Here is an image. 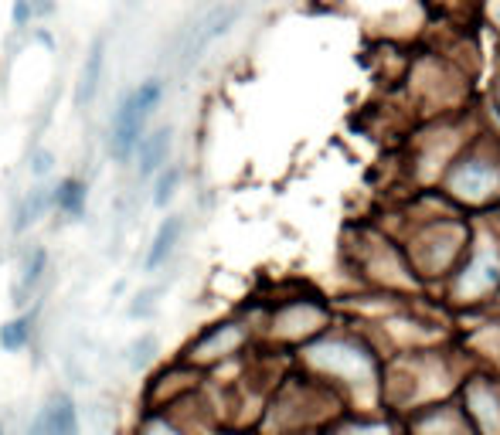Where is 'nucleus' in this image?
Here are the masks:
<instances>
[{
	"label": "nucleus",
	"mask_w": 500,
	"mask_h": 435,
	"mask_svg": "<svg viewBox=\"0 0 500 435\" xmlns=\"http://www.w3.org/2000/svg\"><path fill=\"white\" fill-rule=\"evenodd\" d=\"M160 95H164L160 78H147V82H140V85L119 102V109H116V116H112V123H110V154H112V160L126 163L129 156L137 154V143H140V136H143V126H147V119H150V112L156 109Z\"/></svg>",
	"instance_id": "obj_1"
},
{
	"label": "nucleus",
	"mask_w": 500,
	"mask_h": 435,
	"mask_svg": "<svg viewBox=\"0 0 500 435\" xmlns=\"http://www.w3.org/2000/svg\"><path fill=\"white\" fill-rule=\"evenodd\" d=\"M310 360L317 367H324V371L337 374V377H347V381H368L371 374H375V364L371 358L354 347V343L347 340H324V343H313L310 347Z\"/></svg>",
	"instance_id": "obj_2"
},
{
	"label": "nucleus",
	"mask_w": 500,
	"mask_h": 435,
	"mask_svg": "<svg viewBox=\"0 0 500 435\" xmlns=\"http://www.w3.org/2000/svg\"><path fill=\"white\" fill-rule=\"evenodd\" d=\"M497 181H500V171L490 160H480V156L463 160V163L450 173V187H453L459 198H467V201H486V198L494 194Z\"/></svg>",
	"instance_id": "obj_3"
},
{
	"label": "nucleus",
	"mask_w": 500,
	"mask_h": 435,
	"mask_svg": "<svg viewBox=\"0 0 500 435\" xmlns=\"http://www.w3.org/2000/svg\"><path fill=\"white\" fill-rule=\"evenodd\" d=\"M500 282V255L494 249H484L473 262L459 272V279H456V293L459 296H480L486 293L490 286H497Z\"/></svg>",
	"instance_id": "obj_4"
},
{
	"label": "nucleus",
	"mask_w": 500,
	"mask_h": 435,
	"mask_svg": "<svg viewBox=\"0 0 500 435\" xmlns=\"http://www.w3.org/2000/svg\"><path fill=\"white\" fill-rule=\"evenodd\" d=\"M106 34H99L92 41V48L85 51V62H82V72H78V85H75V106H89L99 92V82H102V68H106Z\"/></svg>",
	"instance_id": "obj_5"
},
{
	"label": "nucleus",
	"mask_w": 500,
	"mask_h": 435,
	"mask_svg": "<svg viewBox=\"0 0 500 435\" xmlns=\"http://www.w3.org/2000/svg\"><path fill=\"white\" fill-rule=\"evenodd\" d=\"M140 154V177H150L160 167H167V154H171V129H156L150 136H140L137 143Z\"/></svg>",
	"instance_id": "obj_6"
},
{
	"label": "nucleus",
	"mask_w": 500,
	"mask_h": 435,
	"mask_svg": "<svg viewBox=\"0 0 500 435\" xmlns=\"http://www.w3.org/2000/svg\"><path fill=\"white\" fill-rule=\"evenodd\" d=\"M245 337V330L238 323H221L215 326L211 333H204L198 347H194V358H218V354H228L232 347H238Z\"/></svg>",
	"instance_id": "obj_7"
},
{
	"label": "nucleus",
	"mask_w": 500,
	"mask_h": 435,
	"mask_svg": "<svg viewBox=\"0 0 500 435\" xmlns=\"http://www.w3.org/2000/svg\"><path fill=\"white\" fill-rule=\"evenodd\" d=\"M469 402H473V412L484 425L486 435H500V398L490 388H473L469 391Z\"/></svg>",
	"instance_id": "obj_8"
},
{
	"label": "nucleus",
	"mask_w": 500,
	"mask_h": 435,
	"mask_svg": "<svg viewBox=\"0 0 500 435\" xmlns=\"http://www.w3.org/2000/svg\"><path fill=\"white\" fill-rule=\"evenodd\" d=\"M85 190H89V187L82 184L78 177H65L62 184L55 187V194H51V204H55L58 211H65V215L78 218L82 211H85Z\"/></svg>",
	"instance_id": "obj_9"
},
{
	"label": "nucleus",
	"mask_w": 500,
	"mask_h": 435,
	"mask_svg": "<svg viewBox=\"0 0 500 435\" xmlns=\"http://www.w3.org/2000/svg\"><path fill=\"white\" fill-rule=\"evenodd\" d=\"M45 419L51 435H78V419H75V408L65 394H55L51 404L45 408Z\"/></svg>",
	"instance_id": "obj_10"
},
{
	"label": "nucleus",
	"mask_w": 500,
	"mask_h": 435,
	"mask_svg": "<svg viewBox=\"0 0 500 435\" xmlns=\"http://www.w3.org/2000/svg\"><path fill=\"white\" fill-rule=\"evenodd\" d=\"M177 238H181V218H167V221L156 228L154 249H150V255H147V269H156V265L164 262V259L174 252Z\"/></svg>",
	"instance_id": "obj_11"
},
{
	"label": "nucleus",
	"mask_w": 500,
	"mask_h": 435,
	"mask_svg": "<svg viewBox=\"0 0 500 435\" xmlns=\"http://www.w3.org/2000/svg\"><path fill=\"white\" fill-rule=\"evenodd\" d=\"M48 204H51V190H48V187H34L31 194L24 198L21 211H17V228H28V225H34V221H38V218L48 211Z\"/></svg>",
	"instance_id": "obj_12"
},
{
	"label": "nucleus",
	"mask_w": 500,
	"mask_h": 435,
	"mask_svg": "<svg viewBox=\"0 0 500 435\" xmlns=\"http://www.w3.org/2000/svg\"><path fill=\"white\" fill-rule=\"evenodd\" d=\"M28 337H31V320H24V316L0 326V347L4 350H21L28 343Z\"/></svg>",
	"instance_id": "obj_13"
},
{
	"label": "nucleus",
	"mask_w": 500,
	"mask_h": 435,
	"mask_svg": "<svg viewBox=\"0 0 500 435\" xmlns=\"http://www.w3.org/2000/svg\"><path fill=\"white\" fill-rule=\"evenodd\" d=\"M177 181H181V171L177 167H160V177H156V190H154V204L164 208V204L174 198L177 190Z\"/></svg>",
	"instance_id": "obj_14"
},
{
	"label": "nucleus",
	"mask_w": 500,
	"mask_h": 435,
	"mask_svg": "<svg viewBox=\"0 0 500 435\" xmlns=\"http://www.w3.org/2000/svg\"><path fill=\"white\" fill-rule=\"evenodd\" d=\"M317 320H320V316H317L313 310H307V306H293V310L280 320V326H282V330H289V333H299V330L317 326Z\"/></svg>",
	"instance_id": "obj_15"
},
{
	"label": "nucleus",
	"mask_w": 500,
	"mask_h": 435,
	"mask_svg": "<svg viewBox=\"0 0 500 435\" xmlns=\"http://www.w3.org/2000/svg\"><path fill=\"white\" fill-rule=\"evenodd\" d=\"M11 21H14V28H28L34 21V4L31 0H14V14H11Z\"/></svg>",
	"instance_id": "obj_16"
},
{
	"label": "nucleus",
	"mask_w": 500,
	"mask_h": 435,
	"mask_svg": "<svg viewBox=\"0 0 500 435\" xmlns=\"http://www.w3.org/2000/svg\"><path fill=\"white\" fill-rule=\"evenodd\" d=\"M51 167H55V154H51V150H38V154L31 156V171L38 173V177L51 173Z\"/></svg>",
	"instance_id": "obj_17"
},
{
	"label": "nucleus",
	"mask_w": 500,
	"mask_h": 435,
	"mask_svg": "<svg viewBox=\"0 0 500 435\" xmlns=\"http://www.w3.org/2000/svg\"><path fill=\"white\" fill-rule=\"evenodd\" d=\"M41 265H45V252L34 249V255L24 262V282H38V276H41Z\"/></svg>",
	"instance_id": "obj_18"
},
{
	"label": "nucleus",
	"mask_w": 500,
	"mask_h": 435,
	"mask_svg": "<svg viewBox=\"0 0 500 435\" xmlns=\"http://www.w3.org/2000/svg\"><path fill=\"white\" fill-rule=\"evenodd\" d=\"M143 435H181L174 425H167V421H160V419H154V421H147L143 425Z\"/></svg>",
	"instance_id": "obj_19"
},
{
	"label": "nucleus",
	"mask_w": 500,
	"mask_h": 435,
	"mask_svg": "<svg viewBox=\"0 0 500 435\" xmlns=\"http://www.w3.org/2000/svg\"><path fill=\"white\" fill-rule=\"evenodd\" d=\"M337 435H388L381 425H351V429H344V432Z\"/></svg>",
	"instance_id": "obj_20"
},
{
	"label": "nucleus",
	"mask_w": 500,
	"mask_h": 435,
	"mask_svg": "<svg viewBox=\"0 0 500 435\" xmlns=\"http://www.w3.org/2000/svg\"><path fill=\"white\" fill-rule=\"evenodd\" d=\"M28 435H51V429H48V419H45V412L34 419V425H31V432Z\"/></svg>",
	"instance_id": "obj_21"
},
{
	"label": "nucleus",
	"mask_w": 500,
	"mask_h": 435,
	"mask_svg": "<svg viewBox=\"0 0 500 435\" xmlns=\"http://www.w3.org/2000/svg\"><path fill=\"white\" fill-rule=\"evenodd\" d=\"M494 17H497V24H500V0L494 4Z\"/></svg>",
	"instance_id": "obj_22"
},
{
	"label": "nucleus",
	"mask_w": 500,
	"mask_h": 435,
	"mask_svg": "<svg viewBox=\"0 0 500 435\" xmlns=\"http://www.w3.org/2000/svg\"><path fill=\"white\" fill-rule=\"evenodd\" d=\"M0 435H4V432H0Z\"/></svg>",
	"instance_id": "obj_23"
}]
</instances>
